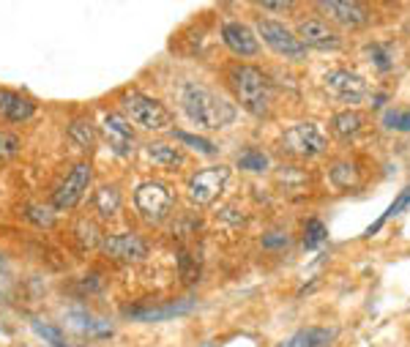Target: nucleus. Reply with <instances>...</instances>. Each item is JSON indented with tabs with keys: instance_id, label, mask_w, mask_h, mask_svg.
I'll return each mask as SVG.
<instances>
[{
	"instance_id": "obj_1",
	"label": "nucleus",
	"mask_w": 410,
	"mask_h": 347,
	"mask_svg": "<svg viewBox=\"0 0 410 347\" xmlns=\"http://www.w3.org/2000/svg\"><path fill=\"white\" fill-rule=\"evenodd\" d=\"M178 101H181V110L186 112V118L203 131L230 128L238 118V107L230 98H224L219 91H214L203 82H181Z\"/></svg>"
},
{
	"instance_id": "obj_2",
	"label": "nucleus",
	"mask_w": 410,
	"mask_h": 347,
	"mask_svg": "<svg viewBox=\"0 0 410 347\" xmlns=\"http://www.w3.org/2000/svg\"><path fill=\"white\" fill-rule=\"evenodd\" d=\"M227 85L235 96V104L252 118H268L274 110V82L268 74L252 64H233L227 68Z\"/></svg>"
},
{
	"instance_id": "obj_3",
	"label": "nucleus",
	"mask_w": 410,
	"mask_h": 347,
	"mask_svg": "<svg viewBox=\"0 0 410 347\" xmlns=\"http://www.w3.org/2000/svg\"><path fill=\"white\" fill-rule=\"evenodd\" d=\"M279 151L284 156L298 158V161H312L325 156L328 151V134L317 121H298L287 126L279 137Z\"/></svg>"
},
{
	"instance_id": "obj_4",
	"label": "nucleus",
	"mask_w": 410,
	"mask_h": 347,
	"mask_svg": "<svg viewBox=\"0 0 410 347\" xmlns=\"http://www.w3.org/2000/svg\"><path fill=\"white\" fill-rule=\"evenodd\" d=\"M121 112L129 124L145 128V131H164L173 126V112L154 96H145L140 91H126L121 96Z\"/></svg>"
},
{
	"instance_id": "obj_5",
	"label": "nucleus",
	"mask_w": 410,
	"mask_h": 347,
	"mask_svg": "<svg viewBox=\"0 0 410 347\" xmlns=\"http://www.w3.org/2000/svg\"><path fill=\"white\" fill-rule=\"evenodd\" d=\"M254 33H257V38H263V44H265L274 55H279L284 61L301 64V61H307V55H309V50L298 41L295 31H290V28H287L284 22H279V20L257 17V20H254Z\"/></svg>"
},
{
	"instance_id": "obj_6",
	"label": "nucleus",
	"mask_w": 410,
	"mask_h": 347,
	"mask_svg": "<svg viewBox=\"0 0 410 347\" xmlns=\"http://www.w3.org/2000/svg\"><path fill=\"white\" fill-rule=\"evenodd\" d=\"M323 91L334 101L347 104V110H353L356 104H364L372 96L369 82L358 71H350V68H328L323 74Z\"/></svg>"
},
{
	"instance_id": "obj_7",
	"label": "nucleus",
	"mask_w": 410,
	"mask_h": 347,
	"mask_svg": "<svg viewBox=\"0 0 410 347\" xmlns=\"http://www.w3.org/2000/svg\"><path fill=\"white\" fill-rule=\"evenodd\" d=\"M230 181V167L227 164H214V167H203L197 172H191L186 181V197L191 205L197 208H208L219 200V194L224 191Z\"/></svg>"
},
{
	"instance_id": "obj_8",
	"label": "nucleus",
	"mask_w": 410,
	"mask_h": 347,
	"mask_svg": "<svg viewBox=\"0 0 410 347\" xmlns=\"http://www.w3.org/2000/svg\"><path fill=\"white\" fill-rule=\"evenodd\" d=\"M175 205V194L161 181H145L134 189V208L148 224H161Z\"/></svg>"
},
{
	"instance_id": "obj_9",
	"label": "nucleus",
	"mask_w": 410,
	"mask_h": 347,
	"mask_svg": "<svg viewBox=\"0 0 410 347\" xmlns=\"http://www.w3.org/2000/svg\"><path fill=\"white\" fill-rule=\"evenodd\" d=\"M295 36L307 50H317V52H339L345 47V36L339 28H334L328 20H323L320 14L304 17L295 25Z\"/></svg>"
},
{
	"instance_id": "obj_10",
	"label": "nucleus",
	"mask_w": 410,
	"mask_h": 347,
	"mask_svg": "<svg viewBox=\"0 0 410 347\" xmlns=\"http://www.w3.org/2000/svg\"><path fill=\"white\" fill-rule=\"evenodd\" d=\"M94 184V167L91 161H80L66 172L64 184L52 191V208L55 211H71L82 202L85 191Z\"/></svg>"
},
{
	"instance_id": "obj_11",
	"label": "nucleus",
	"mask_w": 410,
	"mask_h": 347,
	"mask_svg": "<svg viewBox=\"0 0 410 347\" xmlns=\"http://www.w3.org/2000/svg\"><path fill=\"white\" fill-rule=\"evenodd\" d=\"M317 11L334 28L358 31V28H367L372 22V8L367 3H358V0H323V3H317Z\"/></svg>"
},
{
	"instance_id": "obj_12",
	"label": "nucleus",
	"mask_w": 410,
	"mask_h": 347,
	"mask_svg": "<svg viewBox=\"0 0 410 347\" xmlns=\"http://www.w3.org/2000/svg\"><path fill=\"white\" fill-rule=\"evenodd\" d=\"M197 307L194 298H173V301H142L137 307H129L124 317L134 320V323H164L173 317L189 315Z\"/></svg>"
},
{
	"instance_id": "obj_13",
	"label": "nucleus",
	"mask_w": 410,
	"mask_h": 347,
	"mask_svg": "<svg viewBox=\"0 0 410 347\" xmlns=\"http://www.w3.org/2000/svg\"><path fill=\"white\" fill-rule=\"evenodd\" d=\"M101 254L115 260V263H142L148 254H151V246L142 235L137 232H112V235H104L101 238Z\"/></svg>"
},
{
	"instance_id": "obj_14",
	"label": "nucleus",
	"mask_w": 410,
	"mask_h": 347,
	"mask_svg": "<svg viewBox=\"0 0 410 347\" xmlns=\"http://www.w3.org/2000/svg\"><path fill=\"white\" fill-rule=\"evenodd\" d=\"M219 33H221V44L235 58H257L260 55V38H257V33L249 25H244L238 20H227V22H221Z\"/></svg>"
},
{
	"instance_id": "obj_15",
	"label": "nucleus",
	"mask_w": 410,
	"mask_h": 347,
	"mask_svg": "<svg viewBox=\"0 0 410 347\" xmlns=\"http://www.w3.org/2000/svg\"><path fill=\"white\" fill-rule=\"evenodd\" d=\"M104 134L110 140V148L118 156H131L134 154V131H131V124L121 112H107L104 115Z\"/></svg>"
},
{
	"instance_id": "obj_16",
	"label": "nucleus",
	"mask_w": 410,
	"mask_h": 347,
	"mask_svg": "<svg viewBox=\"0 0 410 347\" xmlns=\"http://www.w3.org/2000/svg\"><path fill=\"white\" fill-rule=\"evenodd\" d=\"M36 115V101L22 94L0 88V118L11 124H25Z\"/></svg>"
},
{
	"instance_id": "obj_17",
	"label": "nucleus",
	"mask_w": 410,
	"mask_h": 347,
	"mask_svg": "<svg viewBox=\"0 0 410 347\" xmlns=\"http://www.w3.org/2000/svg\"><path fill=\"white\" fill-rule=\"evenodd\" d=\"M328 181L337 191H353L364 184V170L356 158H339L328 167Z\"/></svg>"
},
{
	"instance_id": "obj_18",
	"label": "nucleus",
	"mask_w": 410,
	"mask_h": 347,
	"mask_svg": "<svg viewBox=\"0 0 410 347\" xmlns=\"http://www.w3.org/2000/svg\"><path fill=\"white\" fill-rule=\"evenodd\" d=\"M66 323H68V328H74V331H80V334H88V337H94V339H107V337H112V325H110L107 320L96 317L94 312H88V309H68V312H66Z\"/></svg>"
},
{
	"instance_id": "obj_19",
	"label": "nucleus",
	"mask_w": 410,
	"mask_h": 347,
	"mask_svg": "<svg viewBox=\"0 0 410 347\" xmlns=\"http://www.w3.org/2000/svg\"><path fill=\"white\" fill-rule=\"evenodd\" d=\"M331 134L337 137V140H353V137H358L364 128H367V115L358 110V107H353V110H339V112H334L331 115Z\"/></svg>"
},
{
	"instance_id": "obj_20",
	"label": "nucleus",
	"mask_w": 410,
	"mask_h": 347,
	"mask_svg": "<svg viewBox=\"0 0 410 347\" xmlns=\"http://www.w3.org/2000/svg\"><path fill=\"white\" fill-rule=\"evenodd\" d=\"M145 156L151 158L154 164H159V167H164V170H175V167H184L186 164L184 148L170 145V142H159V140L145 145Z\"/></svg>"
},
{
	"instance_id": "obj_21",
	"label": "nucleus",
	"mask_w": 410,
	"mask_h": 347,
	"mask_svg": "<svg viewBox=\"0 0 410 347\" xmlns=\"http://www.w3.org/2000/svg\"><path fill=\"white\" fill-rule=\"evenodd\" d=\"M124 205V194L115 184H104L98 186L94 194V211L98 214V219H112Z\"/></svg>"
},
{
	"instance_id": "obj_22",
	"label": "nucleus",
	"mask_w": 410,
	"mask_h": 347,
	"mask_svg": "<svg viewBox=\"0 0 410 347\" xmlns=\"http://www.w3.org/2000/svg\"><path fill=\"white\" fill-rule=\"evenodd\" d=\"M334 339V331L331 328H320V325H309V328H301L295 331L293 337H287L284 342H279L277 347H325Z\"/></svg>"
},
{
	"instance_id": "obj_23",
	"label": "nucleus",
	"mask_w": 410,
	"mask_h": 347,
	"mask_svg": "<svg viewBox=\"0 0 410 347\" xmlns=\"http://www.w3.org/2000/svg\"><path fill=\"white\" fill-rule=\"evenodd\" d=\"M66 131H68V140H71L80 151L91 154L96 148V126L91 118H77V121H71Z\"/></svg>"
},
{
	"instance_id": "obj_24",
	"label": "nucleus",
	"mask_w": 410,
	"mask_h": 347,
	"mask_svg": "<svg viewBox=\"0 0 410 347\" xmlns=\"http://www.w3.org/2000/svg\"><path fill=\"white\" fill-rule=\"evenodd\" d=\"M367 58L378 71L386 74V71L394 68V47L386 44V41H372V44H367Z\"/></svg>"
},
{
	"instance_id": "obj_25",
	"label": "nucleus",
	"mask_w": 410,
	"mask_h": 347,
	"mask_svg": "<svg viewBox=\"0 0 410 347\" xmlns=\"http://www.w3.org/2000/svg\"><path fill=\"white\" fill-rule=\"evenodd\" d=\"M173 137H175L181 145H186V148L203 154V156H217V151H219L211 140H205V137H200V134H191V131H184V128H173Z\"/></svg>"
},
{
	"instance_id": "obj_26",
	"label": "nucleus",
	"mask_w": 410,
	"mask_h": 347,
	"mask_svg": "<svg viewBox=\"0 0 410 347\" xmlns=\"http://www.w3.org/2000/svg\"><path fill=\"white\" fill-rule=\"evenodd\" d=\"M408 205H410V186H405V189L400 191V197H397V200H394V202H391V205L386 208V214H383V216H380L375 224H369V227L364 230V235H367V238H372V235L378 232V230L383 227V224H386V221L394 219V216H400V211H405Z\"/></svg>"
},
{
	"instance_id": "obj_27",
	"label": "nucleus",
	"mask_w": 410,
	"mask_h": 347,
	"mask_svg": "<svg viewBox=\"0 0 410 347\" xmlns=\"http://www.w3.org/2000/svg\"><path fill=\"white\" fill-rule=\"evenodd\" d=\"M22 219L36 224V227H52L55 224V208L52 205H41V202H28L22 208Z\"/></svg>"
},
{
	"instance_id": "obj_28",
	"label": "nucleus",
	"mask_w": 410,
	"mask_h": 347,
	"mask_svg": "<svg viewBox=\"0 0 410 347\" xmlns=\"http://www.w3.org/2000/svg\"><path fill=\"white\" fill-rule=\"evenodd\" d=\"M235 164H238V170H244V172H265L271 161H268V156H265L260 148H247V151L238 154Z\"/></svg>"
},
{
	"instance_id": "obj_29",
	"label": "nucleus",
	"mask_w": 410,
	"mask_h": 347,
	"mask_svg": "<svg viewBox=\"0 0 410 347\" xmlns=\"http://www.w3.org/2000/svg\"><path fill=\"white\" fill-rule=\"evenodd\" d=\"M328 241V230H325V224L320 219H309L304 224V238H301V244H304V249H320L323 244Z\"/></svg>"
},
{
	"instance_id": "obj_30",
	"label": "nucleus",
	"mask_w": 410,
	"mask_h": 347,
	"mask_svg": "<svg viewBox=\"0 0 410 347\" xmlns=\"http://www.w3.org/2000/svg\"><path fill=\"white\" fill-rule=\"evenodd\" d=\"M33 331L44 339V345L50 347H66L64 328L55 325V323H47V320H33Z\"/></svg>"
},
{
	"instance_id": "obj_31",
	"label": "nucleus",
	"mask_w": 410,
	"mask_h": 347,
	"mask_svg": "<svg viewBox=\"0 0 410 347\" xmlns=\"http://www.w3.org/2000/svg\"><path fill=\"white\" fill-rule=\"evenodd\" d=\"M74 235H77V241H80V246L82 249H96V246H101V232H98V224L91 219H82L77 224V230H74Z\"/></svg>"
},
{
	"instance_id": "obj_32",
	"label": "nucleus",
	"mask_w": 410,
	"mask_h": 347,
	"mask_svg": "<svg viewBox=\"0 0 410 347\" xmlns=\"http://www.w3.org/2000/svg\"><path fill=\"white\" fill-rule=\"evenodd\" d=\"M383 126L388 131L410 134V110H386L383 112Z\"/></svg>"
},
{
	"instance_id": "obj_33",
	"label": "nucleus",
	"mask_w": 410,
	"mask_h": 347,
	"mask_svg": "<svg viewBox=\"0 0 410 347\" xmlns=\"http://www.w3.org/2000/svg\"><path fill=\"white\" fill-rule=\"evenodd\" d=\"M20 148H22V140L17 134L0 128V164H8L11 158H17Z\"/></svg>"
},
{
	"instance_id": "obj_34",
	"label": "nucleus",
	"mask_w": 410,
	"mask_h": 347,
	"mask_svg": "<svg viewBox=\"0 0 410 347\" xmlns=\"http://www.w3.org/2000/svg\"><path fill=\"white\" fill-rule=\"evenodd\" d=\"M178 271H181V279L186 284L200 282V265H197V260H194L191 254H186V252L178 254Z\"/></svg>"
},
{
	"instance_id": "obj_35",
	"label": "nucleus",
	"mask_w": 410,
	"mask_h": 347,
	"mask_svg": "<svg viewBox=\"0 0 410 347\" xmlns=\"http://www.w3.org/2000/svg\"><path fill=\"white\" fill-rule=\"evenodd\" d=\"M290 244V235L287 232H265L263 235V246L265 249H284Z\"/></svg>"
},
{
	"instance_id": "obj_36",
	"label": "nucleus",
	"mask_w": 410,
	"mask_h": 347,
	"mask_svg": "<svg viewBox=\"0 0 410 347\" xmlns=\"http://www.w3.org/2000/svg\"><path fill=\"white\" fill-rule=\"evenodd\" d=\"M260 8L263 11H271V14H293L298 6L293 0H287V3H271V0H265V3H260Z\"/></svg>"
},
{
	"instance_id": "obj_37",
	"label": "nucleus",
	"mask_w": 410,
	"mask_h": 347,
	"mask_svg": "<svg viewBox=\"0 0 410 347\" xmlns=\"http://www.w3.org/2000/svg\"><path fill=\"white\" fill-rule=\"evenodd\" d=\"M11 284H14V279H11V268H8L6 257L0 254V295H6V293L11 290Z\"/></svg>"
},
{
	"instance_id": "obj_38",
	"label": "nucleus",
	"mask_w": 410,
	"mask_h": 347,
	"mask_svg": "<svg viewBox=\"0 0 410 347\" xmlns=\"http://www.w3.org/2000/svg\"><path fill=\"white\" fill-rule=\"evenodd\" d=\"M405 33L410 36V17H408V22H405Z\"/></svg>"
}]
</instances>
